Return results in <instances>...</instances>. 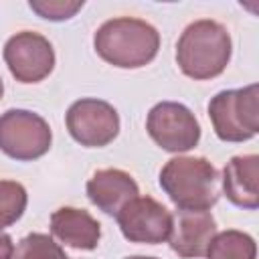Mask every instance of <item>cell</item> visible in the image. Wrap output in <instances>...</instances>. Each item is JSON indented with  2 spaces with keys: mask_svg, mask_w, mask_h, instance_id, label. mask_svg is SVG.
Listing matches in <instances>:
<instances>
[{
  "mask_svg": "<svg viewBox=\"0 0 259 259\" xmlns=\"http://www.w3.org/2000/svg\"><path fill=\"white\" fill-rule=\"evenodd\" d=\"M95 53L119 69H140L152 63L160 49V32L146 20L119 16L103 22L93 36Z\"/></svg>",
  "mask_w": 259,
  "mask_h": 259,
  "instance_id": "1",
  "label": "cell"
},
{
  "mask_svg": "<svg viewBox=\"0 0 259 259\" xmlns=\"http://www.w3.org/2000/svg\"><path fill=\"white\" fill-rule=\"evenodd\" d=\"M231 53L233 42L229 30L217 20L202 18L182 30L176 45V63L186 77L206 81L227 69Z\"/></svg>",
  "mask_w": 259,
  "mask_h": 259,
  "instance_id": "2",
  "label": "cell"
},
{
  "mask_svg": "<svg viewBox=\"0 0 259 259\" xmlns=\"http://www.w3.org/2000/svg\"><path fill=\"white\" fill-rule=\"evenodd\" d=\"M160 186L182 210H206L219 200V172L202 156H176L160 170Z\"/></svg>",
  "mask_w": 259,
  "mask_h": 259,
  "instance_id": "3",
  "label": "cell"
},
{
  "mask_svg": "<svg viewBox=\"0 0 259 259\" xmlns=\"http://www.w3.org/2000/svg\"><path fill=\"white\" fill-rule=\"evenodd\" d=\"M257 85L227 89L208 101V117L214 134L223 142H247L259 132Z\"/></svg>",
  "mask_w": 259,
  "mask_h": 259,
  "instance_id": "4",
  "label": "cell"
},
{
  "mask_svg": "<svg viewBox=\"0 0 259 259\" xmlns=\"http://www.w3.org/2000/svg\"><path fill=\"white\" fill-rule=\"evenodd\" d=\"M53 134L45 117L28 109H8L0 115V150L18 162L45 156Z\"/></svg>",
  "mask_w": 259,
  "mask_h": 259,
  "instance_id": "5",
  "label": "cell"
},
{
  "mask_svg": "<svg viewBox=\"0 0 259 259\" xmlns=\"http://www.w3.org/2000/svg\"><path fill=\"white\" fill-rule=\"evenodd\" d=\"M150 138L166 152H188L200 140V123L194 113L176 101L156 103L146 119Z\"/></svg>",
  "mask_w": 259,
  "mask_h": 259,
  "instance_id": "6",
  "label": "cell"
},
{
  "mask_svg": "<svg viewBox=\"0 0 259 259\" xmlns=\"http://www.w3.org/2000/svg\"><path fill=\"white\" fill-rule=\"evenodd\" d=\"M71 138L85 148H103L119 134V115L103 99L85 97L75 101L65 115Z\"/></svg>",
  "mask_w": 259,
  "mask_h": 259,
  "instance_id": "7",
  "label": "cell"
},
{
  "mask_svg": "<svg viewBox=\"0 0 259 259\" xmlns=\"http://www.w3.org/2000/svg\"><path fill=\"white\" fill-rule=\"evenodd\" d=\"M4 61L16 81L38 83L51 75L55 67V51L42 34L22 30L6 40Z\"/></svg>",
  "mask_w": 259,
  "mask_h": 259,
  "instance_id": "8",
  "label": "cell"
},
{
  "mask_svg": "<svg viewBox=\"0 0 259 259\" xmlns=\"http://www.w3.org/2000/svg\"><path fill=\"white\" fill-rule=\"evenodd\" d=\"M115 219L121 235L132 243L158 245L170 237L172 214L152 196H136L117 212Z\"/></svg>",
  "mask_w": 259,
  "mask_h": 259,
  "instance_id": "9",
  "label": "cell"
},
{
  "mask_svg": "<svg viewBox=\"0 0 259 259\" xmlns=\"http://www.w3.org/2000/svg\"><path fill=\"white\" fill-rule=\"evenodd\" d=\"M217 235L214 217L208 210H176L170 229V249L182 259H198Z\"/></svg>",
  "mask_w": 259,
  "mask_h": 259,
  "instance_id": "10",
  "label": "cell"
},
{
  "mask_svg": "<svg viewBox=\"0 0 259 259\" xmlns=\"http://www.w3.org/2000/svg\"><path fill=\"white\" fill-rule=\"evenodd\" d=\"M140 194L136 180L119 170V168H103L97 170L87 180V196L89 200L103 210L105 214L117 217V212Z\"/></svg>",
  "mask_w": 259,
  "mask_h": 259,
  "instance_id": "11",
  "label": "cell"
},
{
  "mask_svg": "<svg viewBox=\"0 0 259 259\" xmlns=\"http://www.w3.org/2000/svg\"><path fill=\"white\" fill-rule=\"evenodd\" d=\"M223 192L241 208L255 210L259 206V156H235L223 170Z\"/></svg>",
  "mask_w": 259,
  "mask_h": 259,
  "instance_id": "12",
  "label": "cell"
},
{
  "mask_svg": "<svg viewBox=\"0 0 259 259\" xmlns=\"http://www.w3.org/2000/svg\"><path fill=\"white\" fill-rule=\"evenodd\" d=\"M51 233L73 249L91 251L99 245L101 225L83 208L61 206L51 214Z\"/></svg>",
  "mask_w": 259,
  "mask_h": 259,
  "instance_id": "13",
  "label": "cell"
},
{
  "mask_svg": "<svg viewBox=\"0 0 259 259\" xmlns=\"http://www.w3.org/2000/svg\"><path fill=\"white\" fill-rule=\"evenodd\" d=\"M206 259H257L255 239L235 229L217 233L206 249Z\"/></svg>",
  "mask_w": 259,
  "mask_h": 259,
  "instance_id": "14",
  "label": "cell"
},
{
  "mask_svg": "<svg viewBox=\"0 0 259 259\" xmlns=\"http://www.w3.org/2000/svg\"><path fill=\"white\" fill-rule=\"evenodd\" d=\"M28 202L26 188L16 180H0V231L14 225Z\"/></svg>",
  "mask_w": 259,
  "mask_h": 259,
  "instance_id": "15",
  "label": "cell"
},
{
  "mask_svg": "<svg viewBox=\"0 0 259 259\" xmlns=\"http://www.w3.org/2000/svg\"><path fill=\"white\" fill-rule=\"evenodd\" d=\"M12 259H69V257L61 249V245L53 241V237L45 233H30L18 243Z\"/></svg>",
  "mask_w": 259,
  "mask_h": 259,
  "instance_id": "16",
  "label": "cell"
},
{
  "mask_svg": "<svg viewBox=\"0 0 259 259\" xmlns=\"http://www.w3.org/2000/svg\"><path fill=\"white\" fill-rule=\"evenodd\" d=\"M28 6L47 20H67L83 8V2H63V0H32Z\"/></svg>",
  "mask_w": 259,
  "mask_h": 259,
  "instance_id": "17",
  "label": "cell"
},
{
  "mask_svg": "<svg viewBox=\"0 0 259 259\" xmlns=\"http://www.w3.org/2000/svg\"><path fill=\"white\" fill-rule=\"evenodd\" d=\"M12 255H14L12 237L0 231V259H12Z\"/></svg>",
  "mask_w": 259,
  "mask_h": 259,
  "instance_id": "18",
  "label": "cell"
},
{
  "mask_svg": "<svg viewBox=\"0 0 259 259\" xmlns=\"http://www.w3.org/2000/svg\"><path fill=\"white\" fill-rule=\"evenodd\" d=\"M123 259H156V257H144V255H132V257H123Z\"/></svg>",
  "mask_w": 259,
  "mask_h": 259,
  "instance_id": "19",
  "label": "cell"
},
{
  "mask_svg": "<svg viewBox=\"0 0 259 259\" xmlns=\"http://www.w3.org/2000/svg\"><path fill=\"white\" fill-rule=\"evenodd\" d=\"M2 95H4V83H2V77H0V99H2Z\"/></svg>",
  "mask_w": 259,
  "mask_h": 259,
  "instance_id": "20",
  "label": "cell"
}]
</instances>
